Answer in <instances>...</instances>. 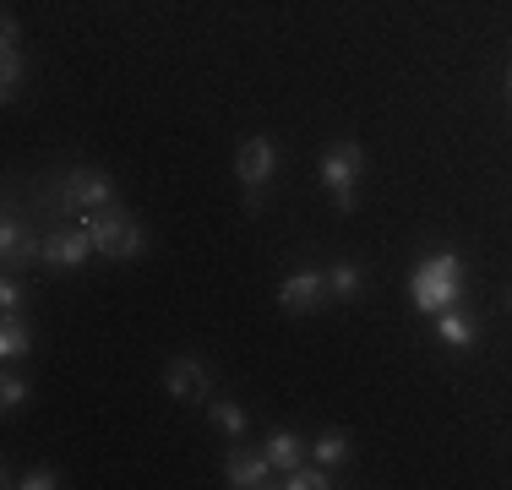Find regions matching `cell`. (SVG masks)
<instances>
[{
    "instance_id": "obj_12",
    "label": "cell",
    "mask_w": 512,
    "mask_h": 490,
    "mask_svg": "<svg viewBox=\"0 0 512 490\" xmlns=\"http://www.w3.org/2000/svg\"><path fill=\"white\" fill-rule=\"evenodd\" d=\"M267 463H273L278 474H289V469H300V458H306V447H300V436L295 431H273L267 436Z\"/></svg>"
},
{
    "instance_id": "obj_1",
    "label": "cell",
    "mask_w": 512,
    "mask_h": 490,
    "mask_svg": "<svg viewBox=\"0 0 512 490\" xmlns=\"http://www.w3.org/2000/svg\"><path fill=\"white\" fill-rule=\"evenodd\" d=\"M409 300L420 305L425 316H442L463 300V262L458 251H431L420 256V267L409 273Z\"/></svg>"
},
{
    "instance_id": "obj_2",
    "label": "cell",
    "mask_w": 512,
    "mask_h": 490,
    "mask_svg": "<svg viewBox=\"0 0 512 490\" xmlns=\"http://www.w3.org/2000/svg\"><path fill=\"white\" fill-rule=\"evenodd\" d=\"M82 229L93 235V251L109 256V262H137L148 235H142V224L131 213H120V207H104V213H82L77 218Z\"/></svg>"
},
{
    "instance_id": "obj_7",
    "label": "cell",
    "mask_w": 512,
    "mask_h": 490,
    "mask_svg": "<svg viewBox=\"0 0 512 490\" xmlns=\"http://www.w3.org/2000/svg\"><path fill=\"white\" fill-rule=\"evenodd\" d=\"M327 294H333L327 289V273H311L306 267V273H289L284 284H278V305H284L289 316H311L327 305Z\"/></svg>"
},
{
    "instance_id": "obj_8",
    "label": "cell",
    "mask_w": 512,
    "mask_h": 490,
    "mask_svg": "<svg viewBox=\"0 0 512 490\" xmlns=\"http://www.w3.org/2000/svg\"><path fill=\"white\" fill-rule=\"evenodd\" d=\"M164 392L180 403H207V392H213V371H207L202 360H191V354H180V360H169L164 371Z\"/></svg>"
},
{
    "instance_id": "obj_21",
    "label": "cell",
    "mask_w": 512,
    "mask_h": 490,
    "mask_svg": "<svg viewBox=\"0 0 512 490\" xmlns=\"http://www.w3.org/2000/svg\"><path fill=\"white\" fill-rule=\"evenodd\" d=\"M0 311H6V316H17V311H22V289L11 284V278L0 284Z\"/></svg>"
},
{
    "instance_id": "obj_9",
    "label": "cell",
    "mask_w": 512,
    "mask_h": 490,
    "mask_svg": "<svg viewBox=\"0 0 512 490\" xmlns=\"http://www.w3.org/2000/svg\"><path fill=\"white\" fill-rule=\"evenodd\" d=\"M224 474H229V485L235 490H256V485H273L267 474H278L273 463H267V452H229V463H224Z\"/></svg>"
},
{
    "instance_id": "obj_6",
    "label": "cell",
    "mask_w": 512,
    "mask_h": 490,
    "mask_svg": "<svg viewBox=\"0 0 512 490\" xmlns=\"http://www.w3.org/2000/svg\"><path fill=\"white\" fill-rule=\"evenodd\" d=\"M273 169H278V147L267 142V137H251L246 147H240V158H235V175H240V186H246V202L256 207V196L267 191V180H273Z\"/></svg>"
},
{
    "instance_id": "obj_14",
    "label": "cell",
    "mask_w": 512,
    "mask_h": 490,
    "mask_svg": "<svg viewBox=\"0 0 512 490\" xmlns=\"http://www.w3.org/2000/svg\"><path fill=\"white\" fill-rule=\"evenodd\" d=\"M311 458L327 463V469H333V463H344L349 458V431H322V436H316V447H311Z\"/></svg>"
},
{
    "instance_id": "obj_22",
    "label": "cell",
    "mask_w": 512,
    "mask_h": 490,
    "mask_svg": "<svg viewBox=\"0 0 512 490\" xmlns=\"http://www.w3.org/2000/svg\"><path fill=\"white\" fill-rule=\"evenodd\" d=\"M507 104H512V71H507Z\"/></svg>"
},
{
    "instance_id": "obj_20",
    "label": "cell",
    "mask_w": 512,
    "mask_h": 490,
    "mask_svg": "<svg viewBox=\"0 0 512 490\" xmlns=\"http://www.w3.org/2000/svg\"><path fill=\"white\" fill-rule=\"evenodd\" d=\"M11 485H22V490H55L60 480H55V469H50V463H33V469L22 474V480H11Z\"/></svg>"
},
{
    "instance_id": "obj_11",
    "label": "cell",
    "mask_w": 512,
    "mask_h": 490,
    "mask_svg": "<svg viewBox=\"0 0 512 490\" xmlns=\"http://www.w3.org/2000/svg\"><path fill=\"white\" fill-rule=\"evenodd\" d=\"M436 338H442L447 349H474V338H480V322H474V316H463L458 305H453V311L436 316Z\"/></svg>"
},
{
    "instance_id": "obj_5",
    "label": "cell",
    "mask_w": 512,
    "mask_h": 490,
    "mask_svg": "<svg viewBox=\"0 0 512 490\" xmlns=\"http://www.w3.org/2000/svg\"><path fill=\"white\" fill-rule=\"evenodd\" d=\"M93 256V235L88 229H55V235H44V245H39V262L50 267V273H77L82 262Z\"/></svg>"
},
{
    "instance_id": "obj_19",
    "label": "cell",
    "mask_w": 512,
    "mask_h": 490,
    "mask_svg": "<svg viewBox=\"0 0 512 490\" xmlns=\"http://www.w3.org/2000/svg\"><path fill=\"white\" fill-rule=\"evenodd\" d=\"M28 392H33V387L22 382V376H6V382H0V409H6V414L22 409V403H28Z\"/></svg>"
},
{
    "instance_id": "obj_15",
    "label": "cell",
    "mask_w": 512,
    "mask_h": 490,
    "mask_svg": "<svg viewBox=\"0 0 512 490\" xmlns=\"http://www.w3.org/2000/svg\"><path fill=\"white\" fill-rule=\"evenodd\" d=\"M28 349H33V333L17 322V316H6V327H0V354H6V360H22Z\"/></svg>"
},
{
    "instance_id": "obj_13",
    "label": "cell",
    "mask_w": 512,
    "mask_h": 490,
    "mask_svg": "<svg viewBox=\"0 0 512 490\" xmlns=\"http://www.w3.org/2000/svg\"><path fill=\"white\" fill-rule=\"evenodd\" d=\"M278 485H284V490H327V485H333V474H327V463H311V469L300 463V469H289Z\"/></svg>"
},
{
    "instance_id": "obj_10",
    "label": "cell",
    "mask_w": 512,
    "mask_h": 490,
    "mask_svg": "<svg viewBox=\"0 0 512 490\" xmlns=\"http://www.w3.org/2000/svg\"><path fill=\"white\" fill-rule=\"evenodd\" d=\"M39 245L44 240H33L28 229H22V218H6V224H0V262L6 267H28L33 256H39Z\"/></svg>"
},
{
    "instance_id": "obj_17",
    "label": "cell",
    "mask_w": 512,
    "mask_h": 490,
    "mask_svg": "<svg viewBox=\"0 0 512 490\" xmlns=\"http://www.w3.org/2000/svg\"><path fill=\"white\" fill-rule=\"evenodd\" d=\"M360 284H365V278H360V267H355V262H338L333 273H327V289H333L338 300H355Z\"/></svg>"
},
{
    "instance_id": "obj_16",
    "label": "cell",
    "mask_w": 512,
    "mask_h": 490,
    "mask_svg": "<svg viewBox=\"0 0 512 490\" xmlns=\"http://www.w3.org/2000/svg\"><path fill=\"white\" fill-rule=\"evenodd\" d=\"M22 88V49L17 44H0V93H17Z\"/></svg>"
},
{
    "instance_id": "obj_3",
    "label": "cell",
    "mask_w": 512,
    "mask_h": 490,
    "mask_svg": "<svg viewBox=\"0 0 512 490\" xmlns=\"http://www.w3.org/2000/svg\"><path fill=\"white\" fill-rule=\"evenodd\" d=\"M360 169H365V153H360V142H333L322 153V186L327 196H333L338 207H355V186H360Z\"/></svg>"
},
{
    "instance_id": "obj_4",
    "label": "cell",
    "mask_w": 512,
    "mask_h": 490,
    "mask_svg": "<svg viewBox=\"0 0 512 490\" xmlns=\"http://www.w3.org/2000/svg\"><path fill=\"white\" fill-rule=\"evenodd\" d=\"M60 207H71V213H104V207H115V186H109L104 169H71L60 180Z\"/></svg>"
},
{
    "instance_id": "obj_23",
    "label": "cell",
    "mask_w": 512,
    "mask_h": 490,
    "mask_svg": "<svg viewBox=\"0 0 512 490\" xmlns=\"http://www.w3.org/2000/svg\"><path fill=\"white\" fill-rule=\"evenodd\" d=\"M507 294H512V289H507Z\"/></svg>"
},
{
    "instance_id": "obj_18",
    "label": "cell",
    "mask_w": 512,
    "mask_h": 490,
    "mask_svg": "<svg viewBox=\"0 0 512 490\" xmlns=\"http://www.w3.org/2000/svg\"><path fill=\"white\" fill-rule=\"evenodd\" d=\"M213 420L224 425V436H240V431H246V409H240V403H229V398L213 403Z\"/></svg>"
}]
</instances>
